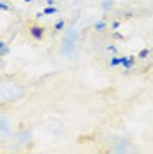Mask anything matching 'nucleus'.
I'll return each instance as SVG.
<instances>
[{"label":"nucleus","instance_id":"nucleus-1","mask_svg":"<svg viewBox=\"0 0 153 154\" xmlns=\"http://www.w3.org/2000/svg\"><path fill=\"white\" fill-rule=\"evenodd\" d=\"M28 33H30V37L32 38H35V40H42L44 38V28L42 26H39V25H32L28 28Z\"/></svg>","mask_w":153,"mask_h":154},{"label":"nucleus","instance_id":"nucleus-2","mask_svg":"<svg viewBox=\"0 0 153 154\" xmlns=\"http://www.w3.org/2000/svg\"><path fill=\"white\" fill-rule=\"evenodd\" d=\"M120 65H123L125 70H130L134 67V58L132 56H120Z\"/></svg>","mask_w":153,"mask_h":154},{"label":"nucleus","instance_id":"nucleus-3","mask_svg":"<svg viewBox=\"0 0 153 154\" xmlns=\"http://www.w3.org/2000/svg\"><path fill=\"white\" fill-rule=\"evenodd\" d=\"M42 14H57V7L49 5V7H46V9L42 11Z\"/></svg>","mask_w":153,"mask_h":154},{"label":"nucleus","instance_id":"nucleus-4","mask_svg":"<svg viewBox=\"0 0 153 154\" xmlns=\"http://www.w3.org/2000/svg\"><path fill=\"white\" fill-rule=\"evenodd\" d=\"M104 28H106V23H104V21H99V23H95V30H97V32H102Z\"/></svg>","mask_w":153,"mask_h":154},{"label":"nucleus","instance_id":"nucleus-5","mask_svg":"<svg viewBox=\"0 0 153 154\" xmlns=\"http://www.w3.org/2000/svg\"><path fill=\"white\" fill-rule=\"evenodd\" d=\"M111 67H118L120 65V56H115V58H111V63H109Z\"/></svg>","mask_w":153,"mask_h":154},{"label":"nucleus","instance_id":"nucleus-6","mask_svg":"<svg viewBox=\"0 0 153 154\" xmlns=\"http://www.w3.org/2000/svg\"><path fill=\"white\" fill-rule=\"evenodd\" d=\"M63 25H65V21H63V19L57 21V23H55V30H62V28H63Z\"/></svg>","mask_w":153,"mask_h":154},{"label":"nucleus","instance_id":"nucleus-7","mask_svg":"<svg viewBox=\"0 0 153 154\" xmlns=\"http://www.w3.org/2000/svg\"><path fill=\"white\" fill-rule=\"evenodd\" d=\"M148 54H150V51H148V49H143V51L139 53V58H146Z\"/></svg>","mask_w":153,"mask_h":154},{"label":"nucleus","instance_id":"nucleus-8","mask_svg":"<svg viewBox=\"0 0 153 154\" xmlns=\"http://www.w3.org/2000/svg\"><path fill=\"white\" fill-rule=\"evenodd\" d=\"M0 9L2 11H9V5H7L5 2H0Z\"/></svg>","mask_w":153,"mask_h":154},{"label":"nucleus","instance_id":"nucleus-9","mask_svg":"<svg viewBox=\"0 0 153 154\" xmlns=\"http://www.w3.org/2000/svg\"><path fill=\"white\" fill-rule=\"evenodd\" d=\"M7 53H9V49H7V48L0 49V56H5V54H7Z\"/></svg>","mask_w":153,"mask_h":154},{"label":"nucleus","instance_id":"nucleus-10","mask_svg":"<svg viewBox=\"0 0 153 154\" xmlns=\"http://www.w3.org/2000/svg\"><path fill=\"white\" fill-rule=\"evenodd\" d=\"M109 7H111V4H109V2H104V4H102V9H104V11H107Z\"/></svg>","mask_w":153,"mask_h":154},{"label":"nucleus","instance_id":"nucleus-11","mask_svg":"<svg viewBox=\"0 0 153 154\" xmlns=\"http://www.w3.org/2000/svg\"><path fill=\"white\" fill-rule=\"evenodd\" d=\"M107 51H111V53H116V48H115V46H107Z\"/></svg>","mask_w":153,"mask_h":154},{"label":"nucleus","instance_id":"nucleus-12","mask_svg":"<svg viewBox=\"0 0 153 154\" xmlns=\"http://www.w3.org/2000/svg\"><path fill=\"white\" fill-rule=\"evenodd\" d=\"M5 48V42H4V40H0V49H4Z\"/></svg>","mask_w":153,"mask_h":154},{"label":"nucleus","instance_id":"nucleus-13","mask_svg":"<svg viewBox=\"0 0 153 154\" xmlns=\"http://www.w3.org/2000/svg\"><path fill=\"white\" fill-rule=\"evenodd\" d=\"M23 2H35V0H23Z\"/></svg>","mask_w":153,"mask_h":154}]
</instances>
